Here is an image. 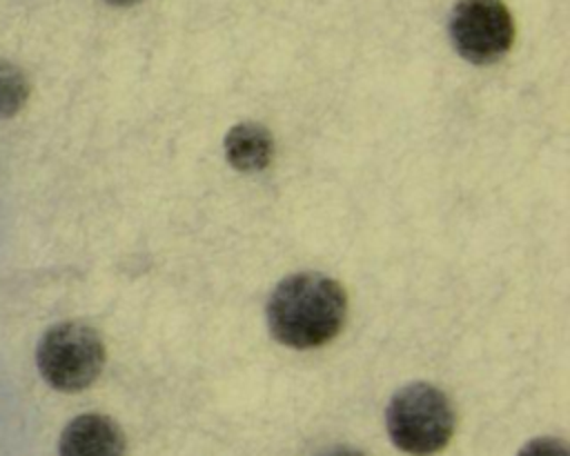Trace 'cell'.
Listing matches in <instances>:
<instances>
[{"label": "cell", "mask_w": 570, "mask_h": 456, "mask_svg": "<svg viewBox=\"0 0 570 456\" xmlns=\"http://www.w3.org/2000/svg\"><path fill=\"white\" fill-rule=\"evenodd\" d=\"M107 2H111V4H134L138 0H107Z\"/></svg>", "instance_id": "30bf717a"}, {"label": "cell", "mask_w": 570, "mask_h": 456, "mask_svg": "<svg viewBox=\"0 0 570 456\" xmlns=\"http://www.w3.org/2000/svg\"><path fill=\"white\" fill-rule=\"evenodd\" d=\"M385 425L390 440L405 454L432 456L441 452L456 427L450 398L434 385L412 383L387 403Z\"/></svg>", "instance_id": "7a4b0ae2"}, {"label": "cell", "mask_w": 570, "mask_h": 456, "mask_svg": "<svg viewBox=\"0 0 570 456\" xmlns=\"http://www.w3.org/2000/svg\"><path fill=\"white\" fill-rule=\"evenodd\" d=\"M38 369L60 391L89 387L102 371L105 345L100 334L85 323L53 325L38 345Z\"/></svg>", "instance_id": "3957f363"}, {"label": "cell", "mask_w": 570, "mask_h": 456, "mask_svg": "<svg viewBox=\"0 0 570 456\" xmlns=\"http://www.w3.org/2000/svg\"><path fill=\"white\" fill-rule=\"evenodd\" d=\"M450 36L461 58L490 65L510 51L514 22L501 0H459L450 16Z\"/></svg>", "instance_id": "277c9868"}, {"label": "cell", "mask_w": 570, "mask_h": 456, "mask_svg": "<svg viewBox=\"0 0 570 456\" xmlns=\"http://www.w3.org/2000/svg\"><path fill=\"white\" fill-rule=\"evenodd\" d=\"M60 456H125L122 429L102 414H82L60 434Z\"/></svg>", "instance_id": "5b68a950"}, {"label": "cell", "mask_w": 570, "mask_h": 456, "mask_svg": "<svg viewBox=\"0 0 570 456\" xmlns=\"http://www.w3.org/2000/svg\"><path fill=\"white\" fill-rule=\"evenodd\" d=\"M321 456H365V454L358 449H352V447H334Z\"/></svg>", "instance_id": "9c48e42d"}, {"label": "cell", "mask_w": 570, "mask_h": 456, "mask_svg": "<svg viewBox=\"0 0 570 456\" xmlns=\"http://www.w3.org/2000/svg\"><path fill=\"white\" fill-rule=\"evenodd\" d=\"M29 98L27 76L9 62H0V118L16 116Z\"/></svg>", "instance_id": "52a82bcc"}, {"label": "cell", "mask_w": 570, "mask_h": 456, "mask_svg": "<svg viewBox=\"0 0 570 456\" xmlns=\"http://www.w3.org/2000/svg\"><path fill=\"white\" fill-rule=\"evenodd\" d=\"M225 158L238 171H263L274 158V138L258 122H238L225 136Z\"/></svg>", "instance_id": "8992f818"}, {"label": "cell", "mask_w": 570, "mask_h": 456, "mask_svg": "<svg viewBox=\"0 0 570 456\" xmlns=\"http://www.w3.org/2000/svg\"><path fill=\"white\" fill-rule=\"evenodd\" d=\"M519 456H570V454H568V447H566L563 440L541 436V438H534V440L525 443L521 447Z\"/></svg>", "instance_id": "ba28073f"}, {"label": "cell", "mask_w": 570, "mask_h": 456, "mask_svg": "<svg viewBox=\"0 0 570 456\" xmlns=\"http://www.w3.org/2000/svg\"><path fill=\"white\" fill-rule=\"evenodd\" d=\"M347 296L323 274L301 271L283 278L267 300L272 336L294 349H314L330 343L343 327Z\"/></svg>", "instance_id": "6da1fadb"}]
</instances>
